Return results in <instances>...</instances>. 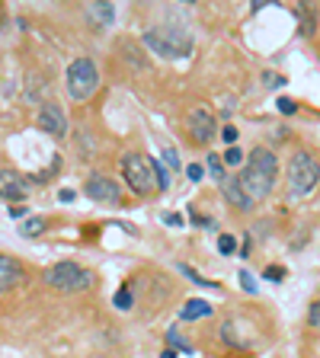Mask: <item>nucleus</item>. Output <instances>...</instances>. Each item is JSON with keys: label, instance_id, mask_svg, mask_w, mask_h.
I'll use <instances>...</instances> for the list:
<instances>
[{"label": "nucleus", "instance_id": "f257e3e1", "mask_svg": "<svg viewBox=\"0 0 320 358\" xmlns=\"http://www.w3.org/2000/svg\"><path fill=\"white\" fill-rule=\"evenodd\" d=\"M276 179H279V157L272 154L269 148H256L253 154H246L244 160V170H240L237 182L240 189L246 192V199L253 201H263L272 189H276Z\"/></svg>", "mask_w": 320, "mask_h": 358}, {"label": "nucleus", "instance_id": "f03ea898", "mask_svg": "<svg viewBox=\"0 0 320 358\" xmlns=\"http://www.w3.org/2000/svg\"><path fill=\"white\" fill-rule=\"evenodd\" d=\"M144 48L154 52L157 58H167V61H176V58H186L193 52V32L186 26H154L141 36Z\"/></svg>", "mask_w": 320, "mask_h": 358}, {"label": "nucleus", "instance_id": "7ed1b4c3", "mask_svg": "<svg viewBox=\"0 0 320 358\" xmlns=\"http://www.w3.org/2000/svg\"><path fill=\"white\" fill-rule=\"evenodd\" d=\"M320 186V160L311 150H295L288 157V170H285V189L291 199H307Z\"/></svg>", "mask_w": 320, "mask_h": 358}, {"label": "nucleus", "instance_id": "20e7f679", "mask_svg": "<svg viewBox=\"0 0 320 358\" xmlns=\"http://www.w3.org/2000/svg\"><path fill=\"white\" fill-rule=\"evenodd\" d=\"M64 87H67V96L74 103H87L99 87V71L97 64L90 58H74L67 64V74H64Z\"/></svg>", "mask_w": 320, "mask_h": 358}, {"label": "nucleus", "instance_id": "39448f33", "mask_svg": "<svg viewBox=\"0 0 320 358\" xmlns=\"http://www.w3.org/2000/svg\"><path fill=\"white\" fill-rule=\"evenodd\" d=\"M45 285L61 291V294H74V291H87L93 285V272L81 268L77 262H55L45 272Z\"/></svg>", "mask_w": 320, "mask_h": 358}, {"label": "nucleus", "instance_id": "423d86ee", "mask_svg": "<svg viewBox=\"0 0 320 358\" xmlns=\"http://www.w3.org/2000/svg\"><path fill=\"white\" fill-rule=\"evenodd\" d=\"M122 179L128 182V189H132L134 195L154 192V170H151V160L144 154L122 157Z\"/></svg>", "mask_w": 320, "mask_h": 358}, {"label": "nucleus", "instance_id": "0eeeda50", "mask_svg": "<svg viewBox=\"0 0 320 358\" xmlns=\"http://www.w3.org/2000/svg\"><path fill=\"white\" fill-rule=\"evenodd\" d=\"M186 128H189V134H193L195 144H211L218 138V119H215V112H209L205 106L189 109Z\"/></svg>", "mask_w": 320, "mask_h": 358}, {"label": "nucleus", "instance_id": "6e6552de", "mask_svg": "<svg viewBox=\"0 0 320 358\" xmlns=\"http://www.w3.org/2000/svg\"><path fill=\"white\" fill-rule=\"evenodd\" d=\"M36 125H39V131H45V134H52V138H64L67 134V119H64V109H61L58 103H42V109H39V115H36Z\"/></svg>", "mask_w": 320, "mask_h": 358}, {"label": "nucleus", "instance_id": "1a4fd4ad", "mask_svg": "<svg viewBox=\"0 0 320 358\" xmlns=\"http://www.w3.org/2000/svg\"><path fill=\"white\" fill-rule=\"evenodd\" d=\"M83 192H87L93 201H103V205H119L122 201V186L109 176H90Z\"/></svg>", "mask_w": 320, "mask_h": 358}, {"label": "nucleus", "instance_id": "9d476101", "mask_svg": "<svg viewBox=\"0 0 320 358\" xmlns=\"http://www.w3.org/2000/svg\"><path fill=\"white\" fill-rule=\"evenodd\" d=\"M26 192H29V179L22 176V173H16V170H0V199H4V201H13V205H20V201L26 199Z\"/></svg>", "mask_w": 320, "mask_h": 358}, {"label": "nucleus", "instance_id": "9b49d317", "mask_svg": "<svg viewBox=\"0 0 320 358\" xmlns=\"http://www.w3.org/2000/svg\"><path fill=\"white\" fill-rule=\"evenodd\" d=\"M20 285H26V268L13 256H0V294H10Z\"/></svg>", "mask_w": 320, "mask_h": 358}, {"label": "nucleus", "instance_id": "f8f14e48", "mask_svg": "<svg viewBox=\"0 0 320 358\" xmlns=\"http://www.w3.org/2000/svg\"><path fill=\"white\" fill-rule=\"evenodd\" d=\"M221 192H224V199L231 201V205H234V208H237V211H253V208H256L253 201L246 199V192H244V189H240L237 176H228V179H224V182H221Z\"/></svg>", "mask_w": 320, "mask_h": 358}, {"label": "nucleus", "instance_id": "ddd939ff", "mask_svg": "<svg viewBox=\"0 0 320 358\" xmlns=\"http://www.w3.org/2000/svg\"><path fill=\"white\" fill-rule=\"evenodd\" d=\"M215 313V307L209 304V301H202V298H193L183 304V310H179V320L183 323H193V320H205V317H211Z\"/></svg>", "mask_w": 320, "mask_h": 358}, {"label": "nucleus", "instance_id": "4468645a", "mask_svg": "<svg viewBox=\"0 0 320 358\" xmlns=\"http://www.w3.org/2000/svg\"><path fill=\"white\" fill-rule=\"evenodd\" d=\"M87 13L99 29H103V26H112V20H116V7H112V3H87Z\"/></svg>", "mask_w": 320, "mask_h": 358}, {"label": "nucleus", "instance_id": "2eb2a0df", "mask_svg": "<svg viewBox=\"0 0 320 358\" xmlns=\"http://www.w3.org/2000/svg\"><path fill=\"white\" fill-rule=\"evenodd\" d=\"M45 227H48V221H45V217H26V221H22V237H42L45 234Z\"/></svg>", "mask_w": 320, "mask_h": 358}, {"label": "nucleus", "instance_id": "dca6fc26", "mask_svg": "<svg viewBox=\"0 0 320 358\" xmlns=\"http://www.w3.org/2000/svg\"><path fill=\"white\" fill-rule=\"evenodd\" d=\"M298 16H301V36H314L317 32V13H314V7H298Z\"/></svg>", "mask_w": 320, "mask_h": 358}, {"label": "nucleus", "instance_id": "f3484780", "mask_svg": "<svg viewBox=\"0 0 320 358\" xmlns=\"http://www.w3.org/2000/svg\"><path fill=\"white\" fill-rule=\"evenodd\" d=\"M244 160H246V154L237 148V144H234V148H228V150H224V154H221V164H224V170H228V166H231V170H234V166H244Z\"/></svg>", "mask_w": 320, "mask_h": 358}, {"label": "nucleus", "instance_id": "a211bd4d", "mask_svg": "<svg viewBox=\"0 0 320 358\" xmlns=\"http://www.w3.org/2000/svg\"><path fill=\"white\" fill-rule=\"evenodd\" d=\"M112 304L119 307V310H132V307H134V294H132V288H128V285H122V288L116 291Z\"/></svg>", "mask_w": 320, "mask_h": 358}, {"label": "nucleus", "instance_id": "6ab92c4d", "mask_svg": "<svg viewBox=\"0 0 320 358\" xmlns=\"http://www.w3.org/2000/svg\"><path fill=\"white\" fill-rule=\"evenodd\" d=\"M205 164H209V173L218 179V182H224V179H228V170H224V164H221V154H209V157H205Z\"/></svg>", "mask_w": 320, "mask_h": 358}, {"label": "nucleus", "instance_id": "aec40b11", "mask_svg": "<svg viewBox=\"0 0 320 358\" xmlns=\"http://www.w3.org/2000/svg\"><path fill=\"white\" fill-rule=\"evenodd\" d=\"M151 170H154V182H157V189H160V192H167V189H170V176H167L164 164H160V160H151Z\"/></svg>", "mask_w": 320, "mask_h": 358}, {"label": "nucleus", "instance_id": "412c9836", "mask_svg": "<svg viewBox=\"0 0 320 358\" xmlns=\"http://www.w3.org/2000/svg\"><path fill=\"white\" fill-rule=\"evenodd\" d=\"M218 253L221 256L237 253V240H234V234H218Z\"/></svg>", "mask_w": 320, "mask_h": 358}, {"label": "nucleus", "instance_id": "4be33fe9", "mask_svg": "<svg viewBox=\"0 0 320 358\" xmlns=\"http://www.w3.org/2000/svg\"><path fill=\"white\" fill-rule=\"evenodd\" d=\"M179 272H183V275H186V278H193L195 285H202V288H221V285H218V282H209V278H202L193 266H179Z\"/></svg>", "mask_w": 320, "mask_h": 358}, {"label": "nucleus", "instance_id": "5701e85b", "mask_svg": "<svg viewBox=\"0 0 320 358\" xmlns=\"http://www.w3.org/2000/svg\"><path fill=\"white\" fill-rule=\"evenodd\" d=\"M285 275H288V268L285 266H266L263 268V278H266V282H282Z\"/></svg>", "mask_w": 320, "mask_h": 358}, {"label": "nucleus", "instance_id": "b1692460", "mask_svg": "<svg viewBox=\"0 0 320 358\" xmlns=\"http://www.w3.org/2000/svg\"><path fill=\"white\" fill-rule=\"evenodd\" d=\"M263 87H266V90H279V87H285V74L266 71V74H263Z\"/></svg>", "mask_w": 320, "mask_h": 358}, {"label": "nucleus", "instance_id": "393cba45", "mask_svg": "<svg viewBox=\"0 0 320 358\" xmlns=\"http://www.w3.org/2000/svg\"><path fill=\"white\" fill-rule=\"evenodd\" d=\"M167 343H170V345H173V349H179V352H186V355H189V352H193V345H189V343H186V339H183V336H179V333H176V329H170V333H167Z\"/></svg>", "mask_w": 320, "mask_h": 358}, {"label": "nucleus", "instance_id": "a878e982", "mask_svg": "<svg viewBox=\"0 0 320 358\" xmlns=\"http://www.w3.org/2000/svg\"><path fill=\"white\" fill-rule=\"evenodd\" d=\"M237 128H234V125H224V128H218V138H221V141L224 144H228V148H234V144H237Z\"/></svg>", "mask_w": 320, "mask_h": 358}, {"label": "nucleus", "instance_id": "bb28decb", "mask_svg": "<svg viewBox=\"0 0 320 358\" xmlns=\"http://www.w3.org/2000/svg\"><path fill=\"white\" fill-rule=\"evenodd\" d=\"M240 285H244L246 294H256V291H260V285H256L253 272H246V268H240Z\"/></svg>", "mask_w": 320, "mask_h": 358}, {"label": "nucleus", "instance_id": "cd10ccee", "mask_svg": "<svg viewBox=\"0 0 320 358\" xmlns=\"http://www.w3.org/2000/svg\"><path fill=\"white\" fill-rule=\"evenodd\" d=\"M307 323H311L314 329H320V298L314 301L311 307H307Z\"/></svg>", "mask_w": 320, "mask_h": 358}, {"label": "nucleus", "instance_id": "c85d7f7f", "mask_svg": "<svg viewBox=\"0 0 320 358\" xmlns=\"http://www.w3.org/2000/svg\"><path fill=\"white\" fill-rule=\"evenodd\" d=\"M276 106H279V112H282V115H295V112H298V103H295V99H288V96H282Z\"/></svg>", "mask_w": 320, "mask_h": 358}, {"label": "nucleus", "instance_id": "c756f323", "mask_svg": "<svg viewBox=\"0 0 320 358\" xmlns=\"http://www.w3.org/2000/svg\"><path fill=\"white\" fill-rule=\"evenodd\" d=\"M186 176L193 179V182H202V176H205V166H202V164H189L186 166Z\"/></svg>", "mask_w": 320, "mask_h": 358}, {"label": "nucleus", "instance_id": "7c9ffc66", "mask_svg": "<svg viewBox=\"0 0 320 358\" xmlns=\"http://www.w3.org/2000/svg\"><path fill=\"white\" fill-rule=\"evenodd\" d=\"M164 157H167V164H170L173 170H179V157H176V150L167 148V150H164Z\"/></svg>", "mask_w": 320, "mask_h": 358}, {"label": "nucleus", "instance_id": "2f4dec72", "mask_svg": "<svg viewBox=\"0 0 320 358\" xmlns=\"http://www.w3.org/2000/svg\"><path fill=\"white\" fill-rule=\"evenodd\" d=\"M189 217H193V224H199V227H211V224H215V221H211V217H202L199 211H193V215H189Z\"/></svg>", "mask_w": 320, "mask_h": 358}, {"label": "nucleus", "instance_id": "473e14b6", "mask_svg": "<svg viewBox=\"0 0 320 358\" xmlns=\"http://www.w3.org/2000/svg\"><path fill=\"white\" fill-rule=\"evenodd\" d=\"M164 224H170V227H183V215H164Z\"/></svg>", "mask_w": 320, "mask_h": 358}, {"label": "nucleus", "instance_id": "72a5a7b5", "mask_svg": "<svg viewBox=\"0 0 320 358\" xmlns=\"http://www.w3.org/2000/svg\"><path fill=\"white\" fill-rule=\"evenodd\" d=\"M10 217H16V221H22V217H26V208H22V205H13V208H10Z\"/></svg>", "mask_w": 320, "mask_h": 358}, {"label": "nucleus", "instance_id": "f704fd0d", "mask_svg": "<svg viewBox=\"0 0 320 358\" xmlns=\"http://www.w3.org/2000/svg\"><path fill=\"white\" fill-rule=\"evenodd\" d=\"M58 199H61V201H74V189H61Z\"/></svg>", "mask_w": 320, "mask_h": 358}, {"label": "nucleus", "instance_id": "c9c22d12", "mask_svg": "<svg viewBox=\"0 0 320 358\" xmlns=\"http://www.w3.org/2000/svg\"><path fill=\"white\" fill-rule=\"evenodd\" d=\"M160 358H176V352H173V349H167V352H160Z\"/></svg>", "mask_w": 320, "mask_h": 358}]
</instances>
